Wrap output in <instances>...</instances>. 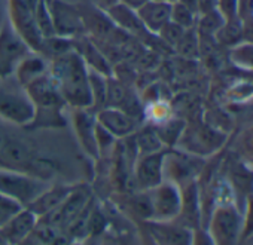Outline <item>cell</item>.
Masks as SVG:
<instances>
[{
  "instance_id": "29",
  "label": "cell",
  "mask_w": 253,
  "mask_h": 245,
  "mask_svg": "<svg viewBox=\"0 0 253 245\" xmlns=\"http://www.w3.org/2000/svg\"><path fill=\"white\" fill-rule=\"evenodd\" d=\"M192 245H214L213 239L210 236V233L207 232V229H197L194 230V238H192Z\"/></svg>"
},
{
  "instance_id": "27",
  "label": "cell",
  "mask_w": 253,
  "mask_h": 245,
  "mask_svg": "<svg viewBox=\"0 0 253 245\" xmlns=\"http://www.w3.org/2000/svg\"><path fill=\"white\" fill-rule=\"evenodd\" d=\"M250 236H253V195L247 199L243 211V227L240 239H246Z\"/></svg>"
},
{
  "instance_id": "20",
  "label": "cell",
  "mask_w": 253,
  "mask_h": 245,
  "mask_svg": "<svg viewBox=\"0 0 253 245\" xmlns=\"http://www.w3.org/2000/svg\"><path fill=\"white\" fill-rule=\"evenodd\" d=\"M15 74L18 79V83L26 88L29 83L36 80L38 77L46 74V64L42 58L38 57H26L18 67L15 69Z\"/></svg>"
},
{
  "instance_id": "11",
  "label": "cell",
  "mask_w": 253,
  "mask_h": 245,
  "mask_svg": "<svg viewBox=\"0 0 253 245\" xmlns=\"http://www.w3.org/2000/svg\"><path fill=\"white\" fill-rule=\"evenodd\" d=\"M203 161L191 153H167L164 161V171L169 170L171 178L169 181L177 184L179 187L188 181L195 180L197 174L201 171Z\"/></svg>"
},
{
  "instance_id": "3",
  "label": "cell",
  "mask_w": 253,
  "mask_h": 245,
  "mask_svg": "<svg viewBox=\"0 0 253 245\" xmlns=\"http://www.w3.org/2000/svg\"><path fill=\"white\" fill-rule=\"evenodd\" d=\"M48 186L32 175L0 168V193L17 201L21 207H29Z\"/></svg>"
},
{
  "instance_id": "6",
  "label": "cell",
  "mask_w": 253,
  "mask_h": 245,
  "mask_svg": "<svg viewBox=\"0 0 253 245\" xmlns=\"http://www.w3.org/2000/svg\"><path fill=\"white\" fill-rule=\"evenodd\" d=\"M29 45L11 27L0 30V79L15 73L18 64L29 55Z\"/></svg>"
},
{
  "instance_id": "15",
  "label": "cell",
  "mask_w": 253,
  "mask_h": 245,
  "mask_svg": "<svg viewBox=\"0 0 253 245\" xmlns=\"http://www.w3.org/2000/svg\"><path fill=\"white\" fill-rule=\"evenodd\" d=\"M151 232L158 245H192L194 230L173 221H154Z\"/></svg>"
},
{
  "instance_id": "9",
  "label": "cell",
  "mask_w": 253,
  "mask_h": 245,
  "mask_svg": "<svg viewBox=\"0 0 253 245\" xmlns=\"http://www.w3.org/2000/svg\"><path fill=\"white\" fill-rule=\"evenodd\" d=\"M24 91L30 97L32 103L35 105V110L63 108V105L66 104L55 80L52 79V76L49 73H46V74L38 77L36 80H33L32 83H29L24 88Z\"/></svg>"
},
{
  "instance_id": "31",
  "label": "cell",
  "mask_w": 253,
  "mask_h": 245,
  "mask_svg": "<svg viewBox=\"0 0 253 245\" xmlns=\"http://www.w3.org/2000/svg\"><path fill=\"white\" fill-rule=\"evenodd\" d=\"M121 2H122V5H124L125 8L137 11V9H140L143 5H146V3L149 2V0H121Z\"/></svg>"
},
{
  "instance_id": "23",
  "label": "cell",
  "mask_w": 253,
  "mask_h": 245,
  "mask_svg": "<svg viewBox=\"0 0 253 245\" xmlns=\"http://www.w3.org/2000/svg\"><path fill=\"white\" fill-rule=\"evenodd\" d=\"M226 20L219 11H213L204 15H198V21L195 24V30L200 36V39H214L219 29L223 26Z\"/></svg>"
},
{
  "instance_id": "36",
  "label": "cell",
  "mask_w": 253,
  "mask_h": 245,
  "mask_svg": "<svg viewBox=\"0 0 253 245\" xmlns=\"http://www.w3.org/2000/svg\"><path fill=\"white\" fill-rule=\"evenodd\" d=\"M5 140H6V136L0 133V149H2V146H3V143H5Z\"/></svg>"
},
{
  "instance_id": "19",
  "label": "cell",
  "mask_w": 253,
  "mask_h": 245,
  "mask_svg": "<svg viewBox=\"0 0 253 245\" xmlns=\"http://www.w3.org/2000/svg\"><path fill=\"white\" fill-rule=\"evenodd\" d=\"M0 161L12 167L29 165L32 162V153L21 141L6 137L2 149H0Z\"/></svg>"
},
{
  "instance_id": "39",
  "label": "cell",
  "mask_w": 253,
  "mask_h": 245,
  "mask_svg": "<svg viewBox=\"0 0 253 245\" xmlns=\"http://www.w3.org/2000/svg\"><path fill=\"white\" fill-rule=\"evenodd\" d=\"M169 2H170V0H169Z\"/></svg>"
},
{
  "instance_id": "12",
  "label": "cell",
  "mask_w": 253,
  "mask_h": 245,
  "mask_svg": "<svg viewBox=\"0 0 253 245\" xmlns=\"http://www.w3.org/2000/svg\"><path fill=\"white\" fill-rule=\"evenodd\" d=\"M180 195H182V204H180V211H179L176 221L191 230L200 229L201 227V201H200V190H198L197 181L192 180L180 186Z\"/></svg>"
},
{
  "instance_id": "17",
  "label": "cell",
  "mask_w": 253,
  "mask_h": 245,
  "mask_svg": "<svg viewBox=\"0 0 253 245\" xmlns=\"http://www.w3.org/2000/svg\"><path fill=\"white\" fill-rule=\"evenodd\" d=\"M139 21L152 33H158L171 18V2L169 0H149L137 9Z\"/></svg>"
},
{
  "instance_id": "32",
  "label": "cell",
  "mask_w": 253,
  "mask_h": 245,
  "mask_svg": "<svg viewBox=\"0 0 253 245\" xmlns=\"http://www.w3.org/2000/svg\"><path fill=\"white\" fill-rule=\"evenodd\" d=\"M174 2H179V3H182V5L188 6L189 9L197 12V0H174Z\"/></svg>"
},
{
  "instance_id": "37",
  "label": "cell",
  "mask_w": 253,
  "mask_h": 245,
  "mask_svg": "<svg viewBox=\"0 0 253 245\" xmlns=\"http://www.w3.org/2000/svg\"><path fill=\"white\" fill-rule=\"evenodd\" d=\"M0 245H11V244H8V242L3 241V239H0Z\"/></svg>"
},
{
  "instance_id": "7",
  "label": "cell",
  "mask_w": 253,
  "mask_h": 245,
  "mask_svg": "<svg viewBox=\"0 0 253 245\" xmlns=\"http://www.w3.org/2000/svg\"><path fill=\"white\" fill-rule=\"evenodd\" d=\"M167 152L140 155L134 164L133 175L136 190H151L164 181V161Z\"/></svg>"
},
{
  "instance_id": "34",
  "label": "cell",
  "mask_w": 253,
  "mask_h": 245,
  "mask_svg": "<svg viewBox=\"0 0 253 245\" xmlns=\"http://www.w3.org/2000/svg\"><path fill=\"white\" fill-rule=\"evenodd\" d=\"M11 215H8V214H3V212H0V226H2L8 218H9Z\"/></svg>"
},
{
  "instance_id": "18",
  "label": "cell",
  "mask_w": 253,
  "mask_h": 245,
  "mask_svg": "<svg viewBox=\"0 0 253 245\" xmlns=\"http://www.w3.org/2000/svg\"><path fill=\"white\" fill-rule=\"evenodd\" d=\"M75 186H48L29 207V208L38 218H42L43 215L49 214L55 208H58L63 201L72 193Z\"/></svg>"
},
{
  "instance_id": "22",
  "label": "cell",
  "mask_w": 253,
  "mask_h": 245,
  "mask_svg": "<svg viewBox=\"0 0 253 245\" xmlns=\"http://www.w3.org/2000/svg\"><path fill=\"white\" fill-rule=\"evenodd\" d=\"M243 39V20H226L214 36V40L225 48H234Z\"/></svg>"
},
{
  "instance_id": "4",
  "label": "cell",
  "mask_w": 253,
  "mask_h": 245,
  "mask_svg": "<svg viewBox=\"0 0 253 245\" xmlns=\"http://www.w3.org/2000/svg\"><path fill=\"white\" fill-rule=\"evenodd\" d=\"M0 117L15 125L29 127L35 117V105L27 92L0 86Z\"/></svg>"
},
{
  "instance_id": "33",
  "label": "cell",
  "mask_w": 253,
  "mask_h": 245,
  "mask_svg": "<svg viewBox=\"0 0 253 245\" xmlns=\"http://www.w3.org/2000/svg\"><path fill=\"white\" fill-rule=\"evenodd\" d=\"M238 245H253V236L246 238V239H240Z\"/></svg>"
},
{
  "instance_id": "25",
  "label": "cell",
  "mask_w": 253,
  "mask_h": 245,
  "mask_svg": "<svg viewBox=\"0 0 253 245\" xmlns=\"http://www.w3.org/2000/svg\"><path fill=\"white\" fill-rule=\"evenodd\" d=\"M197 12L189 9L188 6L179 3V2H171V18L170 21H173L174 24L180 26L185 30L194 29L197 24Z\"/></svg>"
},
{
  "instance_id": "5",
  "label": "cell",
  "mask_w": 253,
  "mask_h": 245,
  "mask_svg": "<svg viewBox=\"0 0 253 245\" xmlns=\"http://www.w3.org/2000/svg\"><path fill=\"white\" fill-rule=\"evenodd\" d=\"M152 204L154 221H173L177 218L182 204L180 187L171 181H163L157 187L146 190Z\"/></svg>"
},
{
  "instance_id": "38",
  "label": "cell",
  "mask_w": 253,
  "mask_h": 245,
  "mask_svg": "<svg viewBox=\"0 0 253 245\" xmlns=\"http://www.w3.org/2000/svg\"><path fill=\"white\" fill-rule=\"evenodd\" d=\"M69 245H78V244H75V242H70Z\"/></svg>"
},
{
  "instance_id": "14",
  "label": "cell",
  "mask_w": 253,
  "mask_h": 245,
  "mask_svg": "<svg viewBox=\"0 0 253 245\" xmlns=\"http://www.w3.org/2000/svg\"><path fill=\"white\" fill-rule=\"evenodd\" d=\"M73 128L78 136V140L82 149L91 158H97L100 155L97 146V119L91 108H75L73 113Z\"/></svg>"
},
{
  "instance_id": "28",
  "label": "cell",
  "mask_w": 253,
  "mask_h": 245,
  "mask_svg": "<svg viewBox=\"0 0 253 245\" xmlns=\"http://www.w3.org/2000/svg\"><path fill=\"white\" fill-rule=\"evenodd\" d=\"M21 208H24V207H21L17 201H14V199H11V198H8V196L0 193V212L12 215L17 211H20Z\"/></svg>"
},
{
  "instance_id": "26",
  "label": "cell",
  "mask_w": 253,
  "mask_h": 245,
  "mask_svg": "<svg viewBox=\"0 0 253 245\" xmlns=\"http://www.w3.org/2000/svg\"><path fill=\"white\" fill-rule=\"evenodd\" d=\"M185 32H186V30L182 29L180 26L174 24L173 21H169V23L158 32V35H160V37H161L169 46L176 48V45L179 43V40L182 39V36H183Z\"/></svg>"
},
{
  "instance_id": "35",
  "label": "cell",
  "mask_w": 253,
  "mask_h": 245,
  "mask_svg": "<svg viewBox=\"0 0 253 245\" xmlns=\"http://www.w3.org/2000/svg\"><path fill=\"white\" fill-rule=\"evenodd\" d=\"M247 150L253 155V139H250V140L247 141Z\"/></svg>"
},
{
  "instance_id": "2",
  "label": "cell",
  "mask_w": 253,
  "mask_h": 245,
  "mask_svg": "<svg viewBox=\"0 0 253 245\" xmlns=\"http://www.w3.org/2000/svg\"><path fill=\"white\" fill-rule=\"evenodd\" d=\"M243 227V214L235 204L217 205L210 214V233L214 245H238Z\"/></svg>"
},
{
  "instance_id": "16",
  "label": "cell",
  "mask_w": 253,
  "mask_h": 245,
  "mask_svg": "<svg viewBox=\"0 0 253 245\" xmlns=\"http://www.w3.org/2000/svg\"><path fill=\"white\" fill-rule=\"evenodd\" d=\"M226 136L225 133L211 128V127H201L197 131H194L192 137H191V144L186 147V152L194 155V156H209L213 155L214 152H217L222 144L225 143Z\"/></svg>"
},
{
  "instance_id": "8",
  "label": "cell",
  "mask_w": 253,
  "mask_h": 245,
  "mask_svg": "<svg viewBox=\"0 0 253 245\" xmlns=\"http://www.w3.org/2000/svg\"><path fill=\"white\" fill-rule=\"evenodd\" d=\"M88 202H89V192L85 187H79V189L75 187L58 208L39 218V221L51 224L57 229L66 227L88 205Z\"/></svg>"
},
{
  "instance_id": "21",
  "label": "cell",
  "mask_w": 253,
  "mask_h": 245,
  "mask_svg": "<svg viewBox=\"0 0 253 245\" xmlns=\"http://www.w3.org/2000/svg\"><path fill=\"white\" fill-rule=\"evenodd\" d=\"M133 140L137 149L139 155H149V153H155L163 150L164 143L161 141L158 131L155 127H146L143 130H140L139 133L133 134Z\"/></svg>"
},
{
  "instance_id": "10",
  "label": "cell",
  "mask_w": 253,
  "mask_h": 245,
  "mask_svg": "<svg viewBox=\"0 0 253 245\" xmlns=\"http://www.w3.org/2000/svg\"><path fill=\"white\" fill-rule=\"evenodd\" d=\"M97 124L113 139H128L137 131V119L121 108L103 107L95 114Z\"/></svg>"
},
{
  "instance_id": "24",
  "label": "cell",
  "mask_w": 253,
  "mask_h": 245,
  "mask_svg": "<svg viewBox=\"0 0 253 245\" xmlns=\"http://www.w3.org/2000/svg\"><path fill=\"white\" fill-rule=\"evenodd\" d=\"M200 48H201V39L194 29H189L183 33L182 39L176 45V51L186 60H195L200 55Z\"/></svg>"
},
{
  "instance_id": "13",
  "label": "cell",
  "mask_w": 253,
  "mask_h": 245,
  "mask_svg": "<svg viewBox=\"0 0 253 245\" xmlns=\"http://www.w3.org/2000/svg\"><path fill=\"white\" fill-rule=\"evenodd\" d=\"M38 220L39 218L29 208H21L0 226V239L6 241L11 245L20 244L33 232L38 224Z\"/></svg>"
},
{
  "instance_id": "1",
  "label": "cell",
  "mask_w": 253,
  "mask_h": 245,
  "mask_svg": "<svg viewBox=\"0 0 253 245\" xmlns=\"http://www.w3.org/2000/svg\"><path fill=\"white\" fill-rule=\"evenodd\" d=\"M49 74L55 80L66 104H70L75 108L92 107L89 70L79 54L67 52L57 57L51 66Z\"/></svg>"
},
{
  "instance_id": "30",
  "label": "cell",
  "mask_w": 253,
  "mask_h": 245,
  "mask_svg": "<svg viewBox=\"0 0 253 245\" xmlns=\"http://www.w3.org/2000/svg\"><path fill=\"white\" fill-rule=\"evenodd\" d=\"M217 11V0H197V15Z\"/></svg>"
}]
</instances>
